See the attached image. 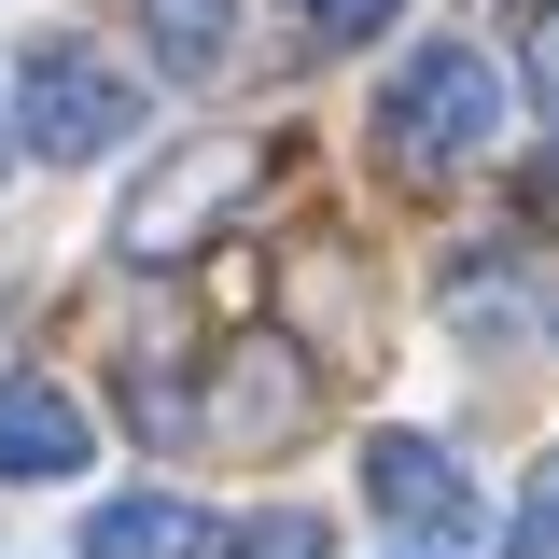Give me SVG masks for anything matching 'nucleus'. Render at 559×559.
<instances>
[{"instance_id":"39448f33","label":"nucleus","mask_w":559,"mask_h":559,"mask_svg":"<svg viewBox=\"0 0 559 559\" xmlns=\"http://www.w3.org/2000/svg\"><path fill=\"white\" fill-rule=\"evenodd\" d=\"M84 559H210V518L182 489H127V503L84 518Z\"/></svg>"},{"instance_id":"1a4fd4ad","label":"nucleus","mask_w":559,"mask_h":559,"mask_svg":"<svg viewBox=\"0 0 559 559\" xmlns=\"http://www.w3.org/2000/svg\"><path fill=\"white\" fill-rule=\"evenodd\" d=\"M503 559H559V489H518V518H503Z\"/></svg>"},{"instance_id":"20e7f679","label":"nucleus","mask_w":559,"mask_h":559,"mask_svg":"<svg viewBox=\"0 0 559 559\" xmlns=\"http://www.w3.org/2000/svg\"><path fill=\"white\" fill-rule=\"evenodd\" d=\"M98 462V433H84V406H70L57 378H0V476L14 489H57Z\"/></svg>"},{"instance_id":"9d476101","label":"nucleus","mask_w":559,"mask_h":559,"mask_svg":"<svg viewBox=\"0 0 559 559\" xmlns=\"http://www.w3.org/2000/svg\"><path fill=\"white\" fill-rule=\"evenodd\" d=\"M308 14H322V28H336V43H364V28H392V14H406V0H308Z\"/></svg>"},{"instance_id":"9b49d317","label":"nucleus","mask_w":559,"mask_h":559,"mask_svg":"<svg viewBox=\"0 0 559 559\" xmlns=\"http://www.w3.org/2000/svg\"><path fill=\"white\" fill-rule=\"evenodd\" d=\"M0 154H14V140H0Z\"/></svg>"},{"instance_id":"423d86ee","label":"nucleus","mask_w":559,"mask_h":559,"mask_svg":"<svg viewBox=\"0 0 559 559\" xmlns=\"http://www.w3.org/2000/svg\"><path fill=\"white\" fill-rule=\"evenodd\" d=\"M224 182H238V168H224V154H182V168H168V182H154V197L127 210V252H140V266H168V252H182V238H197V210L224 197Z\"/></svg>"},{"instance_id":"7ed1b4c3","label":"nucleus","mask_w":559,"mask_h":559,"mask_svg":"<svg viewBox=\"0 0 559 559\" xmlns=\"http://www.w3.org/2000/svg\"><path fill=\"white\" fill-rule=\"evenodd\" d=\"M364 503H378L392 532H419V559L476 532V476H462V448H433V433H364Z\"/></svg>"},{"instance_id":"f8f14e48","label":"nucleus","mask_w":559,"mask_h":559,"mask_svg":"<svg viewBox=\"0 0 559 559\" xmlns=\"http://www.w3.org/2000/svg\"><path fill=\"white\" fill-rule=\"evenodd\" d=\"M406 559H419V546H406Z\"/></svg>"},{"instance_id":"6e6552de","label":"nucleus","mask_w":559,"mask_h":559,"mask_svg":"<svg viewBox=\"0 0 559 559\" xmlns=\"http://www.w3.org/2000/svg\"><path fill=\"white\" fill-rule=\"evenodd\" d=\"M210 559H336V532H322V518H238Z\"/></svg>"},{"instance_id":"f257e3e1","label":"nucleus","mask_w":559,"mask_h":559,"mask_svg":"<svg viewBox=\"0 0 559 559\" xmlns=\"http://www.w3.org/2000/svg\"><path fill=\"white\" fill-rule=\"evenodd\" d=\"M378 140H392V168H462L503 140V70L476 43H419L392 84H378Z\"/></svg>"},{"instance_id":"f03ea898","label":"nucleus","mask_w":559,"mask_h":559,"mask_svg":"<svg viewBox=\"0 0 559 559\" xmlns=\"http://www.w3.org/2000/svg\"><path fill=\"white\" fill-rule=\"evenodd\" d=\"M14 127H28V154L84 168V154H112V140L140 127V84L98 57V43H28V57H14Z\"/></svg>"},{"instance_id":"0eeeda50","label":"nucleus","mask_w":559,"mask_h":559,"mask_svg":"<svg viewBox=\"0 0 559 559\" xmlns=\"http://www.w3.org/2000/svg\"><path fill=\"white\" fill-rule=\"evenodd\" d=\"M140 14H154L168 70H224V43H238V0H140Z\"/></svg>"}]
</instances>
